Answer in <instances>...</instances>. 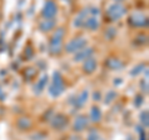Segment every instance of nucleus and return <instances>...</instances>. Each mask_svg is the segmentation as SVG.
<instances>
[{"instance_id":"obj_15","label":"nucleus","mask_w":149,"mask_h":140,"mask_svg":"<svg viewBox=\"0 0 149 140\" xmlns=\"http://www.w3.org/2000/svg\"><path fill=\"white\" fill-rule=\"evenodd\" d=\"M83 26H85L86 29H88V30L95 31V30H98L100 21H98V19H97V17L91 16V17H87L86 19V21H85V24H83Z\"/></svg>"},{"instance_id":"obj_4","label":"nucleus","mask_w":149,"mask_h":140,"mask_svg":"<svg viewBox=\"0 0 149 140\" xmlns=\"http://www.w3.org/2000/svg\"><path fill=\"white\" fill-rule=\"evenodd\" d=\"M125 12H127V10H125V8L123 5H120V4H112V5L107 9L106 15L111 21H116L122 17Z\"/></svg>"},{"instance_id":"obj_19","label":"nucleus","mask_w":149,"mask_h":140,"mask_svg":"<svg viewBox=\"0 0 149 140\" xmlns=\"http://www.w3.org/2000/svg\"><path fill=\"white\" fill-rule=\"evenodd\" d=\"M139 120H141V124L143 128H148L149 125V113L148 110H143L141 114H139Z\"/></svg>"},{"instance_id":"obj_18","label":"nucleus","mask_w":149,"mask_h":140,"mask_svg":"<svg viewBox=\"0 0 149 140\" xmlns=\"http://www.w3.org/2000/svg\"><path fill=\"white\" fill-rule=\"evenodd\" d=\"M90 118L91 122L93 123H100L102 119V112L98 107H92L91 108V113H90Z\"/></svg>"},{"instance_id":"obj_22","label":"nucleus","mask_w":149,"mask_h":140,"mask_svg":"<svg viewBox=\"0 0 149 140\" xmlns=\"http://www.w3.org/2000/svg\"><path fill=\"white\" fill-rule=\"evenodd\" d=\"M116 97H117V93H116L114 91H108V92L106 93V96H104V103L106 104H109L111 102L114 100Z\"/></svg>"},{"instance_id":"obj_33","label":"nucleus","mask_w":149,"mask_h":140,"mask_svg":"<svg viewBox=\"0 0 149 140\" xmlns=\"http://www.w3.org/2000/svg\"><path fill=\"white\" fill-rule=\"evenodd\" d=\"M4 47H5V44H4V42H3V41H1V40H0V52H1V51L4 50Z\"/></svg>"},{"instance_id":"obj_35","label":"nucleus","mask_w":149,"mask_h":140,"mask_svg":"<svg viewBox=\"0 0 149 140\" xmlns=\"http://www.w3.org/2000/svg\"><path fill=\"white\" fill-rule=\"evenodd\" d=\"M67 1H71V0H67Z\"/></svg>"},{"instance_id":"obj_27","label":"nucleus","mask_w":149,"mask_h":140,"mask_svg":"<svg viewBox=\"0 0 149 140\" xmlns=\"http://www.w3.org/2000/svg\"><path fill=\"white\" fill-rule=\"evenodd\" d=\"M46 135L45 134H40V133H36L34 135H31V139L32 140H45Z\"/></svg>"},{"instance_id":"obj_26","label":"nucleus","mask_w":149,"mask_h":140,"mask_svg":"<svg viewBox=\"0 0 149 140\" xmlns=\"http://www.w3.org/2000/svg\"><path fill=\"white\" fill-rule=\"evenodd\" d=\"M87 140H100V135H98V133H97L96 130H92V132L90 133V135H88Z\"/></svg>"},{"instance_id":"obj_11","label":"nucleus","mask_w":149,"mask_h":140,"mask_svg":"<svg viewBox=\"0 0 149 140\" xmlns=\"http://www.w3.org/2000/svg\"><path fill=\"white\" fill-rule=\"evenodd\" d=\"M124 64L122 63V61H119L118 58H114V57H109L106 60V67L112 69V71H117V69L123 68Z\"/></svg>"},{"instance_id":"obj_12","label":"nucleus","mask_w":149,"mask_h":140,"mask_svg":"<svg viewBox=\"0 0 149 140\" xmlns=\"http://www.w3.org/2000/svg\"><path fill=\"white\" fill-rule=\"evenodd\" d=\"M55 26H56V21L54 19H45L44 21H41L39 24V30L42 32H47L55 29Z\"/></svg>"},{"instance_id":"obj_21","label":"nucleus","mask_w":149,"mask_h":140,"mask_svg":"<svg viewBox=\"0 0 149 140\" xmlns=\"http://www.w3.org/2000/svg\"><path fill=\"white\" fill-rule=\"evenodd\" d=\"M146 68L147 67H146V64L144 63H139V64H137L136 67H133V69L130 71V76H138V74L142 73Z\"/></svg>"},{"instance_id":"obj_7","label":"nucleus","mask_w":149,"mask_h":140,"mask_svg":"<svg viewBox=\"0 0 149 140\" xmlns=\"http://www.w3.org/2000/svg\"><path fill=\"white\" fill-rule=\"evenodd\" d=\"M41 14H42V16L45 19L55 17L56 14H57V5H56L55 1H52V0H47L42 8V12Z\"/></svg>"},{"instance_id":"obj_32","label":"nucleus","mask_w":149,"mask_h":140,"mask_svg":"<svg viewBox=\"0 0 149 140\" xmlns=\"http://www.w3.org/2000/svg\"><path fill=\"white\" fill-rule=\"evenodd\" d=\"M4 99H5V93L3 92L1 87H0V100H4Z\"/></svg>"},{"instance_id":"obj_34","label":"nucleus","mask_w":149,"mask_h":140,"mask_svg":"<svg viewBox=\"0 0 149 140\" xmlns=\"http://www.w3.org/2000/svg\"><path fill=\"white\" fill-rule=\"evenodd\" d=\"M116 83H117V85H120V79H119V78L116 79Z\"/></svg>"},{"instance_id":"obj_31","label":"nucleus","mask_w":149,"mask_h":140,"mask_svg":"<svg viewBox=\"0 0 149 140\" xmlns=\"http://www.w3.org/2000/svg\"><path fill=\"white\" fill-rule=\"evenodd\" d=\"M100 98H101V93H100V92H96V93H93V99H97V100H100Z\"/></svg>"},{"instance_id":"obj_2","label":"nucleus","mask_w":149,"mask_h":140,"mask_svg":"<svg viewBox=\"0 0 149 140\" xmlns=\"http://www.w3.org/2000/svg\"><path fill=\"white\" fill-rule=\"evenodd\" d=\"M63 36H65V29L63 27L56 29V31L54 32V35L50 40V44H49V51H50L51 55H58L60 52H61Z\"/></svg>"},{"instance_id":"obj_3","label":"nucleus","mask_w":149,"mask_h":140,"mask_svg":"<svg viewBox=\"0 0 149 140\" xmlns=\"http://www.w3.org/2000/svg\"><path fill=\"white\" fill-rule=\"evenodd\" d=\"M86 45H87L86 37L77 36V37H74V39H72L71 41H68V42L66 44V46H65V51H66L67 53H74V52H77V51L82 50L83 47H86Z\"/></svg>"},{"instance_id":"obj_13","label":"nucleus","mask_w":149,"mask_h":140,"mask_svg":"<svg viewBox=\"0 0 149 140\" xmlns=\"http://www.w3.org/2000/svg\"><path fill=\"white\" fill-rule=\"evenodd\" d=\"M96 68H97V61H96V58H87L85 63H83V71H85V73L87 74H91L96 71Z\"/></svg>"},{"instance_id":"obj_28","label":"nucleus","mask_w":149,"mask_h":140,"mask_svg":"<svg viewBox=\"0 0 149 140\" xmlns=\"http://www.w3.org/2000/svg\"><path fill=\"white\" fill-rule=\"evenodd\" d=\"M25 55H26L27 58H31L32 57V47H31L30 45H27V47L25 49Z\"/></svg>"},{"instance_id":"obj_9","label":"nucleus","mask_w":149,"mask_h":140,"mask_svg":"<svg viewBox=\"0 0 149 140\" xmlns=\"http://www.w3.org/2000/svg\"><path fill=\"white\" fill-rule=\"evenodd\" d=\"M87 127H88V118L86 115L76 116V119H74V122H73V125H72L74 132L80 133V132H82V130H85Z\"/></svg>"},{"instance_id":"obj_16","label":"nucleus","mask_w":149,"mask_h":140,"mask_svg":"<svg viewBox=\"0 0 149 140\" xmlns=\"http://www.w3.org/2000/svg\"><path fill=\"white\" fill-rule=\"evenodd\" d=\"M16 125L20 130H29L32 127V122L30 120V118H27V116H21V118L17 119Z\"/></svg>"},{"instance_id":"obj_29","label":"nucleus","mask_w":149,"mask_h":140,"mask_svg":"<svg viewBox=\"0 0 149 140\" xmlns=\"http://www.w3.org/2000/svg\"><path fill=\"white\" fill-rule=\"evenodd\" d=\"M141 87H142L143 92L148 93V79H143V81L141 82Z\"/></svg>"},{"instance_id":"obj_30","label":"nucleus","mask_w":149,"mask_h":140,"mask_svg":"<svg viewBox=\"0 0 149 140\" xmlns=\"http://www.w3.org/2000/svg\"><path fill=\"white\" fill-rule=\"evenodd\" d=\"M91 10H92L91 12L93 14V15H98V14H100V9L98 8H92Z\"/></svg>"},{"instance_id":"obj_17","label":"nucleus","mask_w":149,"mask_h":140,"mask_svg":"<svg viewBox=\"0 0 149 140\" xmlns=\"http://www.w3.org/2000/svg\"><path fill=\"white\" fill-rule=\"evenodd\" d=\"M87 99H88V91L85 89L76 97V99H74V105H76L77 108H81V107H83L86 104Z\"/></svg>"},{"instance_id":"obj_10","label":"nucleus","mask_w":149,"mask_h":140,"mask_svg":"<svg viewBox=\"0 0 149 140\" xmlns=\"http://www.w3.org/2000/svg\"><path fill=\"white\" fill-rule=\"evenodd\" d=\"M47 82H49V77H47V74H44L42 77H41L39 81H37L35 83V86H34V93L36 96H39L44 91H45V86L47 85Z\"/></svg>"},{"instance_id":"obj_20","label":"nucleus","mask_w":149,"mask_h":140,"mask_svg":"<svg viewBox=\"0 0 149 140\" xmlns=\"http://www.w3.org/2000/svg\"><path fill=\"white\" fill-rule=\"evenodd\" d=\"M35 76H36V69L34 67H29V68H26L24 71V78L26 79L27 82L31 81Z\"/></svg>"},{"instance_id":"obj_14","label":"nucleus","mask_w":149,"mask_h":140,"mask_svg":"<svg viewBox=\"0 0 149 140\" xmlns=\"http://www.w3.org/2000/svg\"><path fill=\"white\" fill-rule=\"evenodd\" d=\"M88 9H83V10L78 14V15L74 17V20H73V26L74 27H81L83 26V24H85V21H86V19L88 16Z\"/></svg>"},{"instance_id":"obj_8","label":"nucleus","mask_w":149,"mask_h":140,"mask_svg":"<svg viewBox=\"0 0 149 140\" xmlns=\"http://www.w3.org/2000/svg\"><path fill=\"white\" fill-rule=\"evenodd\" d=\"M93 50L92 47H83L82 50L77 51L73 56V61L74 62H82V61H86L87 58H90L92 53H93Z\"/></svg>"},{"instance_id":"obj_5","label":"nucleus","mask_w":149,"mask_h":140,"mask_svg":"<svg viewBox=\"0 0 149 140\" xmlns=\"http://www.w3.org/2000/svg\"><path fill=\"white\" fill-rule=\"evenodd\" d=\"M50 123H51L52 129L57 130V132H61V130H63L68 125V118L65 114L58 113V114H55L50 119Z\"/></svg>"},{"instance_id":"obj_1","label":"nucleus","mask_w":149,"mask_h":140,"mask_svg":"<svg viewBox=\"0 0 149 140\" xmlns=\"http://www.w3.org/2000/svg\"><path fill=\"white\" fill-rule=\"evenodd\" d=\"M65 82H63V77L62 74L58 71H55L52 74V83L49 87V93L51 97H60L65 92Z\"/></svg>"},{"instance_id":"obj_23","label":"nucleus","mask_w":149,"mask_h":140,"mask_svg":"<svg viewBox=\"0 0 149 140\" xmlns=\"http://www.w3.org/2000/svg\"><path fill=\"white\" fill-rule=\"evenodd\" d=\"M116 31H117V30H116L114 27H109V29L106 31V34H104L106 39H108V40H112V39H114L116 34H117V32H116Z\"/></svg>"},{"instance_id":"obj_6","label":"nucleus","mask_w":149,"mask_h":140,"mask_svg":"<svg viewBox=\"0 0 149 140\" xmlns=\"http://www.w3.org/2000/svg\"><path fill=\"white\" fill-rule=\"evenodd\" d=\"M128 22L130 26L133 27H144V26H148V19L147 16H144L143 14L141 12H134L129 16L128 19Z\"/></svg>"},{"instance_id":"obj_25","label":"nucleus","mask_w":149,"mask_h":140,"mask_svg":"<svg viewBox=\"0 0 149 140\" xmlns=\"http://www.w3.org/2000/svg\"><path fill=\"white\" fill-rule=\"evenodd\" d=\"M146 42H147V36H144V35L138 36V37H136V40H134V44H138V45H144Z\"/></svg>"},{"instance_id":"obj_24","label":"nucleus","mask_w":149,"mask_h":140,"mask_svg":"<svg viewBox=\"0 0 149 140\" xmlns=\"http://www.w3.org/2000/svg\"><path fill=\"white\" fill-rule=\"evenodd\" d=\"M143 102H144L143 96L137 94L136 97H134V107H141L143 104Z\"/></svg>"}]
</instances>
